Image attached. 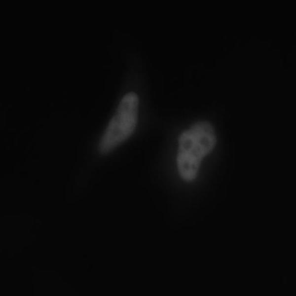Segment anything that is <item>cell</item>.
<instances>
[{
	"label": "cell",
	"instance_id": "obj_1",
	"mask_svg": "<svg viewBox=\"0 0 296 296\" xmlns=\"http://www.w3.org/2000/svg\"><path fill=\"white\" fill-rule=\"evenodd\" d=\"M216 143L214 129L206 121L197 122L181 133L176 164L182 180L190 182L196 179L203 158L212 151Z\"/></svg>",
	"mask_w": 296,
	"mask_h": 296
},
{
	"label": "cell",
	"instance_id": "obj_2",
	"mask_svg": "<svg viewBox=\"0 0 296 296\" xmlns=\"http://www.w3.org/2000/svg\"><path fill=\"white\" fill-rule=\"evenodd\" d=\"M138 106L135 93H128L122 97L99 143L102 153L111 151L132 135L138 122Z\"/></svg>",
	"mask_w": 296,
	"mask_h": 296
}]
</instances>
